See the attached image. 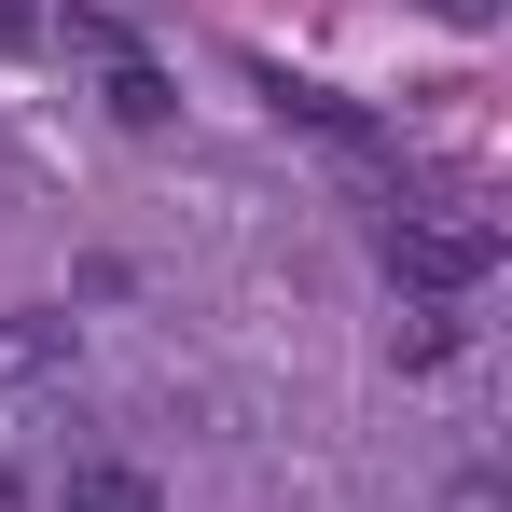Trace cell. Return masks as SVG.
I'll return each mask as SVG.
<instances>
[{
  "mask_svg": "<svg viewBox=\"0 0 512 512\" xmlns=\"http://www.w3.org/2000/svg\"><path fill=\"white\" fill-rule=\"evenodd\" d=\"M388 277L416 305H457L471 277H499V222L485 208H388Z\"/></svg>",
  "mask_w": 512,
  "mask_h": 512,
  "instance_id": "6da1fadb",
  "label": "cell"
},
{
  "mask_svg": "<svg viewBox=\"0 0 512 512\" xmlns=\"http://www.w3.org/2000/svg\"><path fill=\"white\" fill-rule=\"evenodd\" d=\"M70 402V319H0V429Z\"/></svg>",
  "mask_w": 512,
  "mask_h": 512,
  "instance_id": "7a4b0ae2",
  "label": "cell"
},
{
  "mask_svg": "<svg viewBox=\"0 0 512 512\" xmlns=\"http://www.w3.org/2000/svg\"><path fill=\"white\" fill-rule=\"evenodd\" d=\"M263 97H277V125H305V139H333L346 167H388V125H374V111H346L333 84H291V70H263Z\"/></svg>",
  "mask_w": 512,
  "mask_h": 512,
  "instance_id": "3957f363",
  "label": "cell"
},
{
  "mask_svg": "<svg viewBox=\"0 0 512 512\" xmlns=\"http://www.w3.org/2000/svg\"><path fill=\"white\" fill-rule=\"evenodd\" d=\"M56 499H70V512H167L139 457H70V485H56Z\"/></svg>",
  "mask_w": 512,
  "mask_h": 512,
  "instance_id": "277c9868",
  "label": "cell"
},
{
  "mask_svg": "<svg viewBox=\"0 0 512 512\" xmlns=\"http://www.w3.org/2000/svg\"><path fill=\"white\" fill-rule=\"evenodd\" d=\"M111 111H125V125H167L180 97H167V70H153V56H111Z\"/></svg>",
  "mask_w": 512,
  "mask_h": 512,
  "instance_id": "5b68a950",
  "label": "cell"
},
{
  "mask_svg": "<svg viewBox=\"0 0 512 512\" xmlns=\"http://www.w3.org/2000/svg\"><path fill=\"white\" fill-rule=\"evenodd\" d=\"M388 360H402V374H429V360H457V319H443V305H402V333H388Z\"/></svg>",
  "mask_w": 512,
  "mask_h": 512,
  "instance_id": "8992f818",
  "label": "cell"
},
{
  "mask_svg": "<svg viewBox=\"0 0 512 512\" xmlns=\"http://www.w3.org/2000/svg\"><path fill=\"white\" fill-rule=\"evenodd\" d=\"M56 28H70V56H97V70H111V56H139V42H125V14H97V0H70Z\"/></svg>",
  "mask_w": 512,
  "mask_h": 512,
  "instance_id": "52a82bcc",
  "label": "cell"
},
{
  "mask_svg": "<svg viewBox=\"0 0 512 512\" xmlns=\"http://www.w3.org/2000/svg\"><path fill=\"white\" fill-rule=\"evenodd\" d=\"M429 14H443V28H485V14H499V0H429Z\"/></svg>",
  "mask_w": 512,
  "mask_h": 512,
  "instance_id": "ba28073f",
  "label": "cell"
},
{
  "mask_svg": "<svg viewBox=\"0 0 512 512\" xmlns=\"http://www.w3.org/2000/svg\"><path fill=\"white\" fill-rule=\"evenodd\" d=\"M457 512H499V499H485V485H457Z\"/></svg>",
  "mask_w": 512,
  "mask_h": 512,
  "instance_id": "9c48e42d",
  "label": "cell"
}]
</instances>
